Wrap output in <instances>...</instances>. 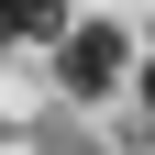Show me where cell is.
Instances as JSON below:
<instances>
[{
    "instance_id": "cell-4",
    "label": "cell",
    "mask_w": 155,
    "mask_h": 155,
    "mask_svg": "<svg viewBox=\"0 0 155 155\" xmlns=\"http://www.w3.org/2000/svg\"><path fill=\"white\" fill-rule=\"evenodd\" d=\"M144 33H155V22H144Z\"/></svg>"
},
{
    "instance_id": "cell-3",
    "label": "cell",
    "mask_w": 155,
    "mask_h": 155,
    "mask_svg": "<svg viewBox=\"0 0 155 155\" xmlns=\"http://www.w3.org/2000/svg\"><path fill=\"white\" fill-rule=\"evenodd\" d=\"M144 111H155V67H144Z\"/></svg>"
},
{
    "instance_id": "cell-1",
    "label": "cell",
    "mask_w": 155,
    "mask_h": 155,
    "mask_svg": "<svg viewBox=\"0 0 155 155\" xmlns=\"http://www.w3.org/2000/svg\"><path fill=\"white\" fill-rule=\"evenodd\" d=\"M111 78H122V33L111 22H67L55 33V89H67V100H100Z\"/></svg>"
},
{
    "instance_id": "cell-2",
    "label": "cell",
    "mask_w": 155,
    "mask_h": 155,
    "mask_svg": "<svg viewBox=\"0 0 155 155\" xmlns=\"http://www.w3.org/2000/svg\"><path fill=\"white\" fill-rule=\"evenodd\" d=\"M55 45V33H67V0H0V45Z\"/></svg>"
}]
</instances>
